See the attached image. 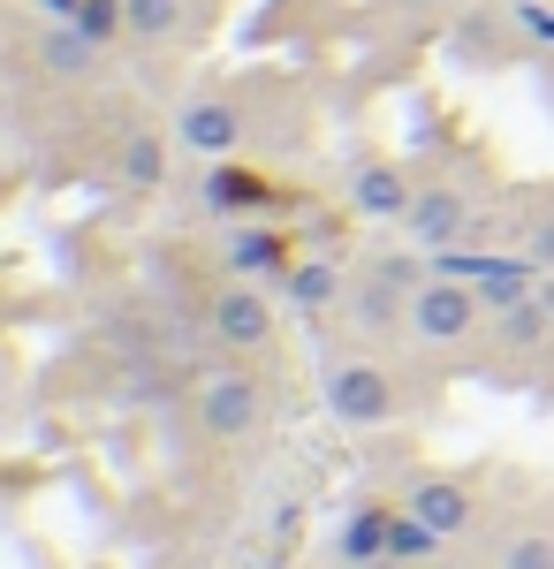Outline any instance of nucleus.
I'll return each mask as SVG.
<instances>
[{
    "label": "nucleus",
    "mask_w": 554,
    "mask_h": 569,
    "mask_svg": "<svg viewBox=\"0 0 554 569\" xmlns=\"http://www.w3.org/2000/svg\"><path fill=\"white\" fill-rule=\"evenodd\" d=\"M319 395H327V410H335L342 426H357V433L403 418V388H395V372H387L380 357H327Z\"/></svg>",
    "instance_id": "nucleus-1"
},
{
    "label": "nucleus",
    "mask_w": 554,
    "mask_h": 569,
    "mask_svg": "<svg viewBox=\"0 0 554 569\" xmlns=\"http://www.w3.org/2000/svg\"><path fill=\"white\" fill-rule=\"evenodd\" d=\"M478 319H486V297L456 281V273H426L418 289H410V342H426V350H456L478 335Z\"/></svg>",
    "instance_id": "nucleus-2"
},
{
    "label": "nucleus",
    "mask_w": 554,
    "mask_h": 569,
    "mask_svg": "<svg viewBox=\"0 0 554 569\" xmlns=\"http://www.w3.org/2000/svg\"><path fill=\"white\" fill-rule=\"evenodd\" d=\"M168 137L190 152V160H236V152L251 144V114H244L228 91H198V99L175 107Z\"/></svg>",
    "instance_id": "nucleus-3"
},
{
    "label": "nucleus",
    "mask_w": 554,
    "mask_h": 569,
    "mask_svg": "<svg viewBox=\"0 0 554 569\" xmlns=\"http://www.w3.org/2000/svg\"><path fill=\"white\" fill-rule=\"evenodd\" d=\"M206 327H214V342L220 350H244V357H258V350H274V297H266V281H220L214 289V305H206Z\"/></svg>",
    "instance_id": "nucleus-4"
},
{
    "label": "nucleus",
    "mask_w": 554,
    "mask_h": 569,
    "mask_svg": "<svg viewBox=\"0 0 554 569\" xmlns=\"http://www.w3.org/2000/svg\"><path fill=\"white\" fill-rule=\"evenodd\" d=\"M471 228H478V213H471V190L464 182H426L418 198H410V213H403V236H410V251H456V243H471Z\"/></svg>",
    "instance_id": "nucleus-5"
},
{
    "label": "nucleus",
    "mask_w": 554,
    "mask_h": 569,
    "mask_svg": "<svg viewBox=\"0 0 554 569\" xmlns=\"http://www.w3.org/2000/svg\"><path fill=\"white\" fill-rule=\"evenodd\" d=\"M289 190L266 176V168H251L244 152L236 160H206V176H198V206L206 213H220V220H258L266 206H281Z\"/></svg>",
    "instance_id": "nucleus-6"
},
{
    "label": "nucleus",
    "mask_w": 554,
    "mask_h": 569,
    "mask_svg": "<svg viewBox=\"0 0 554 569\" xmlns=\"http://www.w3.org/2000/svg\"><path fill=\"white\" fill-rule=\"evenodd\" d=\"M342 198H349V213L365 220H395L403 228V213H410V198H418V182L403 176L387 152H357L349 160V176H342Z\"/></svg>",
    "instance_id": "nucleus-7"
},
{
    "label": "nucleus",
    "mask_w": 554,
    "mask_h": 569,
    "mask_svg": "<svg viewBox=\"0 0 554 569\" xmlns=\"http://www.w3.org/2000/svg\"><path fill=\"white\" fill-rule=\"evenodd\" d=\"M220 266H228L236 281H281V273L297 266V243H289V228H274V220H228Z\"/></svg>",
    "instance_id": "nucleus-8"
},
{
    "label": "nucleus",
    "mask_w": 554,
    "mask_h": 569,
    "mask_svg": "<svg viewBox=\"0 0 554 569\" xmlns=\"http://www.w3.org/2000/svg\"><path fill=\"white\" fill-rule=\"evenodd\" d=\"M198 426L214 440H251L258 426H266V388H258L251 372H220V380H206V395H198Z\"/></svg>",
    "instance_id": "nucleus-9"
},
{
    "label": "nucleus",
    "mask_w": 554,
    "mask_h": 569,
    "mask_svg": "<svg viewBox=\"0 0 554 569\" xmlns=\"http://www.w3.org/2000/svg\"><path fill=\"white\" fill-rule=\"evenodd\" d=\"M342 319H349L365 342H380V335H410V289L365 266V273L349 281V297H342Z\"/></svg>",
    "instance_id": "nucleus-10"
},
{
    "label": "nucleus",
    "mask_w": 554,
    "mask_h": 569,
    "mask_svg": "<svg viewBox=\"0 0 554 569\" xmlns=\"http://www.w3.org/2000/svg\"><path fill=\"white\" fill-rule=\"evenodd\" d=\"M403 509H418L441 539H464V531L478 525V493H471V479H448V471H426V479L403 493Z\"/></svg>",
    "instance_id": "nucleus-11"
},
{
    "label": "nucleus",
    "mask_w": 554,
    "mask_h": 569,
    "mask_svg": "<svg viewBox=\"0 0 554 569\" xmlns=\"http://www.w3.org/2000/svg\"><path fill=\"white\" fill-rule=\"evenodd\" d=\"M448 46H456V61H464V69H502V61H510V46H524V39H516L510 8H494V16H486V8H464V16H456V31H448Z\"/></svg>",
    "instance_id": "nucleus-12"
},
{
    "label": "nucleus",
    "mask_w": 554,
    "mask_h": 569,
    "mask_svg": "<svg viewBox=\"0 0 554 569\" xmlns=\"http://www.w3.org/2000/svg\"><path fill=\"white\" fill-rule=\"evenodd\" d=\"M99 61H107V46H91L77 23H46L39 31V69L53 84H85V77H99Z\"/></svg>",
    "instance_id": "nucleus-13"
},
{
    "label": "nucleus",
    "mask_w": 554,
    "mask_h": 569,
    "mask_svg": "<svg viewBox=\"0 0 554 569\" xmlns=\"http://www.w3.org/2000/svg\"><path fill=\"white\" fill-rule=\"evenodd\" d=\"M281 297H289V311L319 319V311H342L349 281H342V266H335V259H297L289 273H281Z\"/></svg>",
    "instance_id": "nucleus-14"
},
{
    "label": "nucleus",
    "mask_w": 554,
    "mask_h": 569,
    "mask_svg": "<svg viewBox=\"0 0 554 569\" xmlns=\"http://www.w3.org/2000/svg\"><path fill=\"white\" fill-rule=\"evenodd\" d=\"M168 144L175 137L137 130L122 152H115V182H122V190H160V182H168Z\"/></svg>",
    "instance_id": "nucleus-15"
},
{
    "label": "nucleus",
    "mask_w": 554,
    "mask_h": 569,
    "mask_svg": "<svg viewBox=\"0 0 554 569\" xmlns=\"http://www.w3.org/2000/svg\"><path fill=\"white\" fill-rule=\"evenodd\" d=\"M387 525H395V509H387V501L349 509V525L335 531V562H387Z\"/></svg>",
    "instance_id": "nucleus-16"
},
{
    "label": "nucleus",
    "mask_w": 554,
    "mask_h": 569,
    "mask_svg": "<svg viewBox=\"0 0 554 569\" xmlns=\"http://www.w3.org/2000/svg\"><path fill=\"white\" fill-rule=\"evenodd\" d=\"M547 327H554L547 289H540V297H524V305H510V311H494V342H502V350H540V342H547Z\"/></svg>",
    "instance_id": "nucleus-17"
},
{
    "label": "nucleus",
    "mask_w": 554,
    "mask_h": 569,
    "mask_svg": "<svg viewBox=\"0 0 554 569\" xmlns=\"http://www.w3.org/2000/svg\"><path fill=\"white\" fill-rule=\"evenodd\" d=\"M441 547H448V539H441L418 509H395V525H387V562H410V569H418V562H441Z\"/></svg>",
    "instance_id": "nucleus-18"
},
{
    "label": "nucleus",
    "mask_w": 554,
    "mask_h": 569,
    "mask_svg": "<svg viewBox=\"0 0 554 569\" xmlns=\"http://www.w3.org/2000/svg\"><path fill=\"white\" fill-rule=\"evenodd\" d=\"M77 31L115 53V46L129 39V0H85V8H77Z\"/></svg>",
    "instance_id": "nucleus-19"
},
{
    "label": "nucleus",
    "mask_w": 554,
    "mask_h": 569,
    "mask_svg": "<svg viewBox=\"0 0 554 569\" xmlns=\"http://www.w3.org/2000/svg\"><path fill=\"white\" fill-rule=\"evenodd\" d=\"M175 31H182V0H129V39L160 46Z\"/></svg>",
    "instance_id": "nucleus-20"
},
{
    "label": "nucleus",
    "mask_w": 554,
    "mask_h": 569,
    "mask_svg": "<svg viewBox=\"0 0 554 569\" xmlns=\"http://www.w3.org/2000/svg\"><path fill=\"white\" fill-rule=\"evenodd\" d=\"M502 569H554V531H547V525L510 531V547H502Z\"/></svg>",
    "instance_id": "nucleus-21"
},
{
    "label": "nucleus",
    "mask_w": 554,
    "mask_h": 569,
    "mask_svg": "<svg viewBox=\"0 0 554 569\" xmlns=\"http://www.w3.org/2000/svg\"><path fill=\"white\" fill-rule=\"evenodd\" d=\"M502 8H510L516 39L540 46V53H554V8H540V0H502Z\"/></svg>",
    "instance_id": "nucleus-22"
},
{
    "label": "nucleus",
    "mask_w": 554,
    "mask_h": 569,
    "mask_svg": "<svg viewBox=\"0 0 554 569\" xmlns=\"http://www.w3.org/2000/svg\"><path fill=\"white\" fill-rule=\"evenodd\" d=\"M516 251H524V259L540 266V273H554V198H547V206H540L532 220H524V236H516Z\"/></svg>",
    "instance_id": "nucleus-23"
},
{
    "label": "nucleus",
    "mask_w": 554,
    "mask_h": 569,
    "mask_svg": "<svg viewBox=\"0 0 554 569\" xmlns=\"http://www.w3.org/2000/svg\"><path fill=\"white\" fill-rule=\"evenodd\" d=\"M31 8H39L46 23H77V8H85V0H31Z\"/></svg>",
    "instance_id": "nucleus-24"
},
{
    "label": "nucleus",
    "mask_w": 554,
    "mask_h": 569,
    "mask_svg": "<svg viewBox=\"0 0 554 569\" xmlns=\"http://www.w3.org/2000/svg\"><path fill=\"white\" fill-rule=\"evenodd\" d=\"M395 8H410V16H448L456 0H395Z\"/></svg>",
    "instance_id": "nucleus-25"
},
{
    "label": "nucleus",
    "mask_w": 554,
    "mask_h": 569,
    "mask_svg": "<svg viewBox=\"0 0 554 569\" xmlns=\"http://www.w3.org/2000/svg\"><path fill=\"white\" fill-rule=\"evenodd\" d=\"M342 569H410V562H342Z\"/></svg>",
    "instance_id": "nucleus-26"
},
{
    "label": "nucleus",
    "mask_w": 554,
    "mask_h": 569,
    "mask_svg": "<svg viewBox=\"0 0 554 569\" xmlns=\"http://www.w3.org/2000/svg\"><path fill=\"white\" fill-rule=\"evenodd\" d=\"M547 305H554V273H547Z\"/></svg>",
    "instance_id": "nucleus-27"
}]
</instances>
